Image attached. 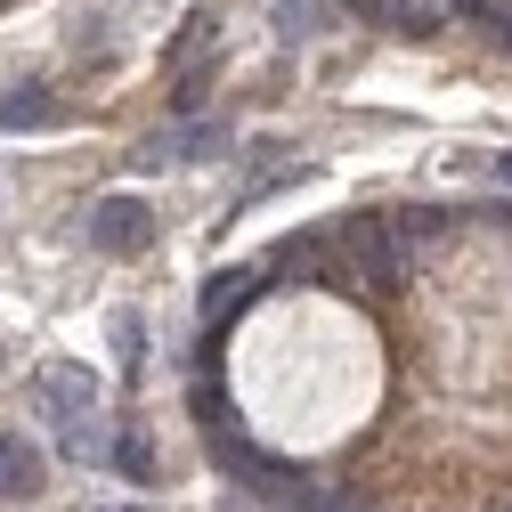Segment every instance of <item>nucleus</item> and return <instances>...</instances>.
Here are the masks:
<instances>
[{
  "label": "nucleus",
  "mask_w": 512,
  "mask_h": 512,
  "mask_svg": "<svg viewBox=\"0 0 512 512\" xmlns=\"http://www.w3.org/2000/svg\"><path fill=\"white\" fill-rule=\"evenodd\" d=\"M212 155H228V122L220 114H171L163 131L139 147L147 171H163V163H212Z\"/></svg>",
  "instance_id": "20e7f679"
},
{
  "label": "nucleus",
  "mask_w": 512,
  "mask_h": 512,
  "mask_svg": "<svg viewBox=\"0 0 512 512\" xmlns=\"http://www.w3.org/2000/svg\"><path fill=\"white\" fill-rule=\"evenodd\" d=\"M277 33L285 41H309L317 33V0H277Z\"/></svg>",
  "instance_id": "dca6fc26"
},
{
  "label": "nucleus",
  "mask_w": 512,
  "mask_h": 512,
  "mask_svg": "<svg viewBox=\"0 0 512 512\" xmlns=\"http://www.w3.org/2000/svg\"><path fill=\"white\" fill-rule=\"evenodd\" d=\"M269 293V277H261V261H220L212 277H204V293H196V309H204V326H236V317L252 309V301H261Z\"/></svg>",
  "instance_id": "423d86ee"
},
{
  "label": "nucleus",
  "mask_w": 512,
  "mask_h": 512,
  "mask_svg": "<svg viewBox=\"0 0 512 512\" xmlns=\"http://www.w3.org/2000/svg\"><path fill=\"white\" fill-rule=\"evenodd\" d=\"M391 228H399V244L415 252V269H423V261H439V252L464 236V220L447 212V204H391Z\"/></svg>",
  "instance_id": "6e6552de"
},
{
  "label": "nucleus",
  "mask_w": 512,
  "mask_h": 512,
  "mask_svg": "<svg viewBox=\"0 0 512 512\" xmlns=\"http://www.w3.org/2000/svg\"><path fill=\"white\" fill-rule=\"evenodd\" d=\"M66 122H74V106L57 98L49 82H17L9 98H0V131H17V139L25 131H66Z\"/></svg>",
  "instance_id": "1a4fd4ad"
},
{
  "label": "nucleus",
  "mask_w": 512,
  "mask_h": 512,
  "mask_svg": "<svg viewBox=\"0 0 512 512\" xmlns=\"http://www.w3.org/2000/svg\"><path fill=\"white\" fill-rule=\"evenodd\" d=\"M98 512H155V504H98Z\"/></svg>",
  "instance_id": "f3484780"
},
{
  "label": "nucleus",
  "mask_w": 512,
  "mask_h": 512,
  "mask_svg": "<svg viewBox=\"0 0 512 512\" xmlns=\"http://www.w3.org/2000/svg\"><path fill=\"white\" fill-rule=\"evenodd\" d=\"M0 9H9V0H0Z\"/></svg>",
  "instance_id": "6ab92c4d"
},
{
  "label": "nucleus",
  "mask_w": 512,
  "mask_h": 512,
  "mask_svg": "<svg viewBox=\"0 0 512 512\" xmlns=\"http://www.w3.org/2000/svg\"><path fill=\"white\" fill-rule=\"evenodd\" d=\"M382 25L407 33V41H431V33L464 25V17H456V0H382Z\"/></svg>",
  "instance_id": "f8f14e48"
},
{
  "label": "nucleus",
  "mask_w": 512,
  "mask_h": 512,
  "mask_svg": "<svg viewBox=\"0 0 512 512\" xmlns=\"http://www.w3.org/2000/svg\"><path fill=\"white\" fill-rule=\"evenodd\" d=\"M66 456H82V464H114V439H106V423H66Z\"/></svg>",
  "instance_id": "2eb2a0df"
},
{
  "label": "nucleus",
  "mask_w": 512,
  "mask_h": 512,
  "mask_svg": "<svg viewBox=\"0 0 512 512\" xmlns=\"http://www.w3.org/2000/svg\"><path fill=\"white\" fill-rule=\"evenodd\" d=\"M488 512H512V496H488Z\"/></svg>",
  "instance_id": "a211bd4d"
},
{
  "label": "nucleus",
  "mask_w": 512,
  "mask_h": 512,
  "mask_svg": "<svg viewBox=\"0 0 512 512\" xmlns=\"http://www.w3.org/2000/svg\"><path fill=\"white\" fill-rule=\"evenodd\" d=\"M334 252H342V301H399L415 285V252L391 228V204L366 212H334Z\"/></svg>",
  "instance_id": "f257e3e1"
},
{
  "label": "nucleus",
  "mask_w": 512,
  "mask_h": 512,
  "mask_svg": "<svg viewBox=\"0 0 512 512\" xmlns=\"http://www.w3.org/2000/svg\"><path fill=\"white\" fill-rule=\"evenodd\" d=\"M114 472H122V480H155V447H147V423H131V431L114 439Z\"/></svg>",
  "instance_id": "4468645a"
},
{
  "label": "nucleus",
  "mask_w": 512,
  "mask_h": 512,
  "mask_svg": "<svg viewBox=\"0 0 512 512\" xmlns=\"http://www.w3.org/2000/svg\"><path fill=\"white\" fill-rule=\"evenodd\" d=\"M106 342H114V366H122V374L147 366V326H139V309H114V317H106Z\"/></svg>",
  "instance_id": "ddd939ff"
},
{
  "label": "nucleus",
  "mask_w": 512,
  "mask_h": 512,
  "mask_svg": "<svg viewBox=\"0 0 512 512\" xmlns=\"http://www.w3.org/2000/svg\"><path fill=\"white\" fill-rule=\"evenodd\" d=\"M269 512H374V496H366L358 480H342V472H309V464H293V472L277 480Z\"/></svg>",
  "instance_id": "39448f33"
},
{
  "label": "nucleus",
  "mask_w": 512,
  "mask_h": 512,
  "mask_svg": "<svg viewBox=\"0 0 512 512\" xmlns=\"http://www.w3.org/2000/svg\"><path fill=\"white\" fill-rule=\"evenodd\" d=\"M49 488V456L33 439H9L0 431V504H25V496H41Z\"/></svg>",
  "instance_id": "9d476101"
},
{
  "label": "nucleus",
  "mask_w": 512,
  "mask_h": 512,
  "mask_svg": "<svg viewBox=\"0 0 512 512\" xmlns=\"http://www.w3.org/2000/svg\"><path fill=\"white\" fill-rule=\"evenodd\" d=\"M261 277L269 293H334L342 285V252H334V220H293L285 236H269L261 252Z\"/></svg>",
  "instance_id": "f03ea898"
},
{
  "label": "nucleus",
  "mask_w": 512,
  "mask_h": 512,
  "mask_svg": "<svg viewBox=\"0 0 512 512\" xmlns=\"http://www.w3.org/2000/svg\"><path fill=\"white\" fill-rule=\"evenodd\" d=\"M220 57V17L212 9H187V25L171 33V49H163V74H187V66H212Z\"/></svg>",
  "instance_id": "9b49d317"
},
{
  "label": "nucleus",
  "mask_w": 512,
  "mask_h": 512,
  "mask_svg": "<svg viewBox=\"0 0 512 512\" xmlns=\"http://www.w3.org/2000/svg\"><path fill=\"white\" fill-rule=\"evenodd\" d=\"M82 236H90L98 252H114V261H139V252L163 236V220H155L147 196H98L90 220H82Z\"/></svg>",
  "instance_id": "7ed1b4c3"
},
{
  "label": "nucleus",
  "mask_w": 512,
  "mask_h": 512,
  "mask_svg": "<svg viewBox=\"0 0 512 512\" xmlns=\"http://www.w3.org/2000/svg\"><path fill=\"white\" fill-rule=\"evenodd\" d=\"M33 399L57 423H82V415H98V374L74 358H49V366H33Z\"/></svg>",
  "instance_id": "0eeeda50"
}]
</instances>
